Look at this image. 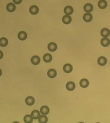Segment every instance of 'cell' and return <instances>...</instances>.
I'll list each match as a JSON object with an SVG mask.
<instances>
[{
    "label": "cell",
    "mask_w": 110,
    "mask_h": 123,
    "mask_svg": "<svg viewBox=\"0 0 110 123\" xmlns=\"http://www.w3.org/2000/svg\"><path fill=\"white\" fill-rule=\"evenodd\" d=\"M8 39L6 38H1L0 39V46L5 47L8 45Z\"/></svg>",
    "instance_id": "cell-23"
},
{
    "label": "cell",
    "mask_w": 110,
    "mask_h": 123,
    "mask_svg": "<svg viewBox=\"0 0 110 123\" xmlns=\"http://www.w3.org/2000/svg\"><path fill=\"white\" fill-rule=\"evenodd\" d=\"M43 60L46 63H49L52 60V56L50 54H46L43 56Z\"/></svg>",
    "instance_id": "cell-19"
},
{
    "label": "cell",
    "mask_w": 110,
    "mask_h": 123,
    "mask_svg": "<svg viewBox=\"0 0 110 123\" xmlns=\"http://www.w3.org/2000/svg\"><path fill=\"white\" fill-rule=\"evenodd\" d=\"M25 102L26 103L27 105H29V106H32L35 103V98L32 96H28L26 98Z\"/></svg>",
    "instance_id": "cell-10"
},
{
    "label": "cell",
    "mask_w": 110,
    "mask_h": 123,
    "mask_svg": "<svg viewBox=\"0 0 110 123\" xmlns=\"http://www.w3.org/2000/svg\"><path fill=\"white\" fill-rule=\"evenodd\" d=\"M101 44L103 46L105 47H107L110 45V40L106 38H103L101 41Z\"/></svg>",
    "instance_id": "cell-13"
},
{
    "label": "cell",
    "mask_w": 110,
    "mask_h": 123,
    "mask_svg": "<svg viewBox=\"0 0 110 123\" xmlns=\"http://www.w3.org/2000/svg\"><path fill=\"white\" fill-rule=\"evenodd\" d=\"M101 36L103 37L106 38L109 36L110 34V31L109 29L107 28H104L102 29L101 31Z\"/></svg>",
    "instance_id": "cell-17"
},
{
    "label": "cell",
    "mask_w": 110,
    "mask_h": 123,
    "mask_svg": "<svg viewBox=\"0 0 110 123\" xmlns=\"http://www.w3.org/2000/svg\"><path fill=\"white\" fill-rule=\"evenodd\" d=\"M3 56V53L0 50V59H1Z\"/></svg>",
    "instance_id": "cell-26"
},
{
    "label": "cell",
    "mask_w": 110,
    "mask_h": 123,
    "mask_svg": "<svg viewBox=\"0 0 110 123\" xmlns=\"http://www.w3.org/2000/svg\"></svg>",
    "instance_id": "cell-28"
},
{
    "label": "cell",
    "mask_w": 110,
    "mask_h": 123,
    "mask_svg": "<svg viewBox=\"0 0 110 123\" xmlns=\"http://www.w3.org/2000/svg\"><path fill=\"white\" fill-rule=\"evenodd\" d=\"M84 10L87 13L91 12L93 10V6L90 3H87L84 6Z\"/></svg>",
    "instance_id": "cell-9"
},
{
    "label": "cell",
    "mask_w": 110,
    "mask_h": 123,
    "mask_svg": "<svg viewBox=\"0 0 110 123\" xmlns=\"http://www.w3.org/2000/svg\"><path fill=\"white\" fill-rule=\"evenodd\" d=\"M6 9L9 12H12L16 10V6L14 3H9L6 6Z\"/></svg>",
    "instance_id": "cell-7"
},
{
    "label": "cell",
    "mask_w": 110,
    "mask_h": 123,
    "mask_svg": "<svg viewBox=\"0 0 110 123\" xmlns=\"http://www.w3.org/2000/svg\"><path fill=\"white\" fill-rule=\"evenodd\" d=\"M33 118L32 115L27 114L24 117V121L25 123H31L33 122Z\"/></svg>",
    "instance_id": "cell-21"
},
{
    "label": "cell",
    "mask_w": 110,
    "mask_h": 123,
    "mask_svg": "<svg viewBox=\"0 0 110 123\" xmlns=\"http://www.w3.org/2000/svg\"><path fill=\"white\" fill-rule=\"evenodd\" d=\"M83 20L87 22H89L91 21L93 19V17L92 14L89 13H87L84 14L83 16Z\"/></svg>",
    "instance_id": "cell-11"
},
{
    "label": "cell",
    "mask_w": 110,
    "mask_h": 123,
    "mask_svg": "<svg viewBox=\"0 0 110 123\" xmlns=\"http://www.w3.org/2000/svg\"><path fill=\"white\" fill-rule=\"evenodd\" d=\"M41 61L40 59L39 56H33L31 59V62L32 64L35 65H37L40 63Z\"/></svg>",
    "instance_id": "cell-4"
},
{
    "label": "cell",
    "mask_w": 110,
    "mask_h": 123,
    "mask_svg": "<svg viewBox=\"0 0 110 123\" xmlns=\"http://www.w3.org/2000/svg\"><path fill=\"white\" fill-rule=\"evenodd\" d=\"M80 84L81 87H82L83 88H85L87 87L89 85V81L86 79H81L80 80Z\"/></svg>",
    "instance_id": "cell-18"
},
{
    "label": "cell",
    "mask_w": 110,
    "mask_h": 123,
    "mask_svg": "<svg viewBox=\"0 0 110 123\" xmlns=\"http://www.w3.org/2000/svg\"><path fill=\"white\" fill-rule=\"evenodd\" d=\"M48 120V117L45 115L40 116L39 118V122L40 123H46Z\"/></svg>",
    "instance_id": "cell-24"
},
{
    "label": "cell",
    "mask_w": 110,
    "mask_h": 123,
    "mask_svg": "<svg viewBox=\"0 0 110 123\" xmlns=\"http://www.w3.org/2000/svg\"><path fill=\"white\" fill-rule=\"evenodd\" d=\"M50 112V109L47 106H43L40 108V112L43 115H47Z\"/></svg>",
    "instance_id": "cell-12"
},
{
    "label": "cell",
    "mask_w": 110,
    "mask_h": 123,
    "mask_svg": "<svg viewBox=\"0 0 110 123\" xmlns=\"http://www.w3.org/2000/svg\"><path fill=\"white\" fill-rule=\"evenodd\" d=\"M107 6V2L105 0H100L98 3V6L100 9H105Z\"/></svg>",
    "instance_id": "cell-20"
},
{
    "label": "cell",
    "mask_w": 110,
    "mask_h": 123,
    "mask_svg": "<svg viewBox=\"0 0 110 123\" xmlns=\"http://www.w3.org/2000/svg\"><path fill=\"white\" fill-rule=\"evenodd\" d=\"M66 87L67 90L69 91H72L75 88V84L72 82H69L67 83Z\"/></svg>",
    "instance_id": "cell-3"
},
{
    "label": "cell",
    "mask_w": 110,
    "mask_h": 123,
    "mask_svg": "<svg viewBox=\"0 0 110 123\" xmlns=\"http://www.w3.org/2000/svg\"><path fill=\"white\" fill-rule=\"evenodd\" d=\"M31 115L33 118V119H39L40 116V113L37 110H35L32 112Z\"/></svg>",
    "instance_id": "cell-22"
},
{
    "label": "cell",
    "mask_w": 110,
    "mask_h": 123,
    "mask_svg": "<svg viewBox=\"0 0 110 123\" xmlns=\"http://www.w3.org/2000/svg\"><path fill=\"white\" fill-rule=\"evenodd\" d=\"M2 74V71L1 69H0V77L1 76Z\"/></svg>",
    "instance_id": "cell-27"
},
{
    "label": "cell",
    "mask_w": 110,
    "mask_h": 123,
    "mask_svg": "<svg viewBox=\"0 0 110 123\" xmlns=\"http://www.w3.org/2000/svg\"><path fill=\"white\" fill-rule=\"evenodd\" d=\"M97 62L100 66H104L107 63V59L104 56H101L98 59Z\"/></svg>",
    "instance_id": "cell-1"
},
{
    "label": "cell",
    "mask_w": 110,
    "mask_h": 123,
    "mask_svg": "<svg viewBox=\"0 0 110 123\" xmlns=\"http://www.w3.org/2000/svg\"><path fill=\"white\" fill-rule=\"evenodd\" d=\"M13 1L15 4H19L20 3H21L22 0H13Z\"/></svg>",
    "instance_id": "cell-25"
},
{
    "label": "cell",
    "mask_w": 110,
    "mask_h": 123,
    "mask_svg": "<svg viewBox=\"0 0 110 123\" xmlns=\"http://www.w3.org/2000/svg\"><path fill=\"white\" fill-rule=\"evenodd\" d=\"M47 75L49 78H55L57 75V72L55 69H49L47 72Z\"/></svg>",
    "instance_id": "cell-5"
},
{
    "label": "cell",
    "mask_w": 110,
    "mask_h": 123,
    "mask_svg": "<svg viewBox=\"0 0 110 123\" xmlns=\"http://www.w3.org/2000/svg\"><path fill=\"white\" fill-rule=\"evenodd\" d=\"M62 21L64 24H69L72 21V18L71 17L69 16V15H65L63 17Z\"/></svg>",
    "instance_id": "cell-16"
},
{
    "label": "cell",
    "mask_w": 110,
    "mask_h": 123,
    "mask_svg": "<svg viewBox=\"0 0 110 123\" xmlns=\"http://www.w3.org/2000/svg\"><path fill=\"white\" fill-rule=\"evenodd\" d=\"M48 48L50 51L53 52L57 50V45L54 42H51L48 45Z\"/></svg>",
    "instance_id": "cell-8"
},
{
    "label": "cell",
    "mask_w": 110,
    "mask_h": 123,
    "mask_svg": "<svg viewBox=\"0 0 110 123\" xmlns=\"http://www.w3.org/2000/svg\"><path fill=\"white\" fill-rule=\"evenodd\" d=\"M27 35L25 32L22 31L19 33L18 38L21 41H24L27 38Z\"/></svg>",
    "instance_id": "cell-14"
},
{
    "label": "cell",
    "mask_w": 110,
    "mask_h": 123,
    "mask_svg": "<svg viewBox=\"0 0 110 123\" xmlns=\"http://www.w3.org/2000/svg\"><path fill=\"white\" fill-rule=\"evenodd\" d=\"M39 9L38 7L36 5H32L29 8V12L32 15H36L39 12Z\"/></svg>",
    "instance_id": "cell-6"
},
{
    "label": "cell",
    "mask_w": 110,
    "mask_h": 123,
    "mask_svg": "<svg viewBox=\"0 0 110 123\" xmlns=\"http://www.w3.org/2000/svg\"><path fill=\"white\" fill-rule=\"evenodd\" d=\"M72 69H73V68H72V66L69 63L65 64L63 67L64 71L67 73L71 72L72 71Z\"/></svg>",
    "instance_id": "cell-2"
},
{
    "label": "cell",
    "mask_w": 110,
    "mask_h": 123,
    "mask_svg": "<svg viewBox=\"0 0 110 123\" xmlns=\"http://www.w3.org/2000/svg\"><path fill=\"white\" fill-rule=\"evenodd\" d=\"M64 11L66 15H71L73 12V9L71 6H67L64 8Z\"/></svg>",
    "instance_id": "cell-15"
}]
</instances>
